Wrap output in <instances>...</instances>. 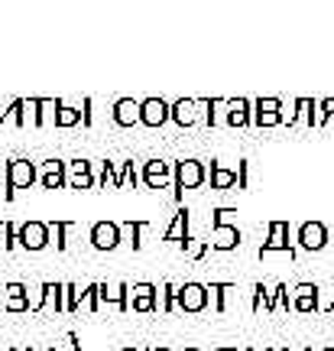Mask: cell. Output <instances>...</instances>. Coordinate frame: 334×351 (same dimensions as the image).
Here are the masks:
<instances>
[{"label": "cell", "mask_w": 334, "mask_h": 351, "mask_svg": "<svg viewBox=\"0 0 334 351\" xmlns=\"http://www.w3.org/2000/svg\"><path fill=\"white\" fill-rule=\"evenodd\" d=\"M26 124L39 127V98H26Z\"/></svg>", "instance_id": "34"}, {"label": "cell", "mask_w": 334, "mask_h": 351, "mask_svg": "<svg viewBox=\"0 0 334 351\" xmlns=\"http://www.w3.org/2000/svg\"><path fill=\"white\" fill-rule=\"evenodd\" d=\"M172 121L179 127H192L198 121V98H179L172 101Z\"/></svg>", "instance_id": "15"}, {"label": "cell", "mask_w": 334, "mask_h": 351, "mask_svg": "<svg viewBox=\"0 0 334 351\" xmlns=\"http://www.w3.org/2000/svg\"><path fill=\"white\" fill-rule=\"evenodd\" d=\"M175 296H179L182 313H201L208 306V287H201V283H182Z\"/></svg>", "instance_id": "12"}, {"label": "cell", "mask_w": 334, "mask_h": 351, "mask_svg": "<svg viewBox=\"0 0 334 351\" xmlns=\"http://www.w3.org/2000/svg\"><path fill=\"white\" fill-rule=\"evenodd\" d=\"M120 351H149V348H136V345H130V348H120Z\"/></svg>", "instance_id": "40"}, {"label": "cell", "mask_w": 334, "mask_h": 351, "mask_svg": "<svg viewBox=\"0 0 334 351\" xmlns=\"http://www.w3.org/2000/svg\"><path fill=\"white\" fill-rule=\"evenodd\" d=\"M179 244H182V254H185V257H192V261H201V257H205V244H201V241H195L192 234H188V238H182Z\"/></svg>", "instance_id": "29"}, {"label": "cell", "mask_w": 334, "mask_h": 351, "mask_svg": "<svg viewBox=\"0 0 334 351\" xmlns=\"http://www.w3.org/2000/svg\"><path fill=\"white\" fill-rule=\"evenodd\" d=\"M172 176H175V163H166V160H146L143 169H140V179H143L146 189H166Z\"/></svg>", "instance_id": "9"}, {"label": "cell", "mask_w": 334, "mask_h": 351, "mask_svg": "<svg viewBox=\"0 0 334 351\" xmlns=\"http://www.w3.org/2000/svg\"><path fill=\"white\" fill-rule=\"evenodd\" d=\"M88 241H91V247L94 251H117L120 244H124V228H120V221H94L91 225V231H88Z\"/></svg>", "instance_id": "2"}, {"label": "cell", "mask_w": 334, "mask_h": 351, "mask_svg": "<svg viewBox=\"0 0 334 351\" xmlns=\"http://www.w3.org/2000/svg\"><path fill=\"white\" fill-rule=\"evenodd\" d=\"M33 309V300H29V287L13 280L3 287V296H0V313H29Z\"/></svg>", "instance_id": "7"}, {"label": "cell", "mask_w": 334, "mask_h": 351, "mask_svg": "<svg viewBox=\"0 0 334 351\" xmlns=\"http://www.w3.org/2000/svg\"><path fill=\"white\" fill-rule=\"evenodd\" d=\"M52 234H55V251H68V231H72V221H49Z\"/></svg>", "instance_id": "28"}, {"label": "cell", "mask_w": 334, "mask_h": 351, "mask_svg": "<svg viewBox=\"0 0 334 351\" xmlns=\"http://www.w3.org/2000/svg\"><path fill=\"white\" fill-rule=\"evenodd\" d=\"M0 192L7 195V163L0 160Z\"/></svg>", "instance_id": "38"}, {"label": "cell", "mask_w": 334, "mask_h": 351, "mask_svg": "<svg viewBox=\"0 0 334 351\" xmlns=\"http://www.w3.org/2000/svg\"><path fill=\"white\" fill-rule=\"evenodd\" d=\"M52 244V225L49 221H23L20 225V247L29 254L46 251Z\"/></svg>", "instance_id": "5"}, {"label": "cell", "mask_w": 334, "mask_h": 351, "mask_svg": "<svg viewBox=\"0 0 334 351\" xmlns=\"http://www.w3.org/2000/svg\"><path fill=\"white\" fill-rule=\"evenodd\" d=\"M46 351H59V345H49V348H46Z\"/></svg>", "instance_id": "42"}, {"label": "cell", "mask_w": 334, "mask_h": 351, "mask_svg": "<svg viewBox=\"0 0 334 351\" xmlns=\"http://www.w3.org/2000/svg\"><path fill=\"white\" fill-rule=\"evenodd\" d=\"M208 293H211V296H214V309L221 313V309H224V296L231 293V287H227V283H211V287H208Z\"/></svg>", "instance_id": "32"}, {"label": "cell", "mask_w": 334, "mask_h": 351, "mask_svg": "<svg viewBox=\"0 0 334 351\" xmlns=\"http://www.w3.org/2000/svg\"><path fill=\"white\" fill-rule=\"evenodd\" d=\"M101 306H114L117 313H130V283H117V287L101 283Z\"/></svg>", "instance_id": "14"}, {"label": "cell", "mask_w": 334, "mask_h": 351, "mask_svg": "<svg viewBox=\"0 0 334 351\" xmlns=\"http://www.w3.org/2000/svg\"><path fill=\"white\" fill-rule=\"evenodd\" d=\"M85 306V289H78L75 283H65V313L72 315Z\"/></svg>", "instance_id": "26"}, {"label": "cell", "mask_w": 334, "mask_h": 351, "mask_svg": "<svg viewBox=\"0 0 334 351\" xmlns=\"http://www.w3.org/2000/svg\"><path fill=\"white\" fill-rule=\"evenodd\" d=\"M279 121V101H257V124H276Z\"/></svg>", "instance_id": "24"}, {"label": "cell", "mask_w": 334, "mask_h": 351, "mask_svg": "<svg viewBox=\"0 0 334 351\" xmlns=\"http://www.w3.org/2000/svg\"><path fill=\"white\" fill-rule=\"evenodd\" d=\"M39 182V166L33 160H26V156H16L7 163V195L3 199L13 202L16 195V189H33Z\"/></svg>", "instance_id": "1"}, {"label": "cell", "mask_w": 334, "mask_h": 351, "mask_svg": "<svg viewBox=\"0 0 334 351\" xmlns=\"http://www.w3.org/2000/svg\"><path fill=\"white\" fill-rule=\"evenodd\" d=\"M91 108H94V101H91V98H81V124H85V127L94 124V114H91Z\"/></svg>", "instance_id": "35"}, {"label": "cell", "mask_w": 334, "mask_h": 351, "mask_svg": "<svg viewBox=\"0 0 334 351\" xmlns=\"http://www.w3.org/2000/svg\"><path fill=\"white\" fill-rule=\"evenodd\" d=\"M240 244V231L234 225H221L214 228V234H211V247H218V251H231Z\"/></svg>", "instance_id": "17"}, {"label": "cell", "mask_w": 334, "mask_h": 351, "mask_svg": "<svg viewBox=\"0 0 334 351\" xmlns=\"http://www.w3.org/2000/svg\"><path fill=\"white\" fill-rule=\"evenodd\" d=\"M120 228H124V234L130 238V247L140 251L143 247V231H149L146 218H127V221H120Z\"/></svg>", "instance_id": "18"}, {"label": "cell", "mask_w": 334, "mask_h": 351, "mask_svg": "<svg viewBox=\"0 0 334 351\" xmlns=\"http://www.w3.org/2000/svg\"><path fill=\"white\" fill-rule=\"evenodd\" d=\"M114 124L117 127H124V130H130V127L140 124V101L136 98H117L114 101Z\"/></svg>", "instance_id": "13"}, {"label": "cell", "mask_w": 334, "mask_h": 351, "mask_svg": "<svg viewBox=\"0 0 334 351\" xmlns=\"http://www.w3.org/2000/svg\"><path fill=\"white\" fill-rule=\"evenodd\" d=\"M149 351H172V348H162V345H156V348H149Z\"/></svg>", "instance_id": "41"}, {"label": "cell", "mask_w": 334, "mask_h": 351, "mask_svg": "<svg viewBox=\"0 0 334 351\" xmlns=\"http://www.w3.org/2000/svg\"><path fill=\"white\" fill-rule=\"evenodd\" d=\"M205 179H208L205 163H198V160H179V163H175V176H172L175 202H182V192H185V189H198Z\"/></svg>", "instance_id": "3"}, {"label": "cell", "mask_w": 334, "mask_h": 351, "mask_svg": "<svg viewBox=\"0 0 334 351\" xmlns=\"http://www.w3.org/2000/svg\"><path fill=\"white\" fill-rule=\"evenodd\" d=\"M185 351H201V348H185Z\"/></svg>", "instance_id": "44"}, {"label": "cell", "mask_w": 334, "mask_h": 351, "mask_svg": "<svg viewBox=\"0 0 334 351\" xmlns=\"http://www.w3.org/2000/svg\"><path fill=\"white\" fill-rule=\"evenodd\" d=\"M98 186V176H94V163L78 156V160H68V189H94Z\"/></svg>", "instance_id": "10"}, {"label": "cell", "mask_w": 334, "mask_h": 351, "mask_svg": "<svg viewBox=\"0 0 334 351\" xmlns=\"http://www.w3.org/2000/svg\"><path fill=\"white\" fill-rule=\"evenodd\" d=\"M296 306L298 309H311V306H315V287H298Z\"/></svg>", "instance_id": "33"}, {"label": "cell", "mask_w": 334, "mask_h": 351, "mask_svg": "<svg viewBox=\"0 0 334 351\" xmlns=\"http://www.w3.org/2000/svg\"><path fill=\"white\" fill-rule=\"evenodd\" d=\"M0 351H16V348H0Z\"/></svg>", "instance_id": "43"}, {"label": "cell", "mask_w": 334, "mask_h": 351, "mask_svg": "<svg viewBox=\"0 0 334 351\" xmlns=\"http://www.w3.org/2000/svg\"><path fill=\"white\" fill-rule=\"evenodd\" d=\"M221 351H231V348H221Z\"/></svg>", "instance_id": "46"}, {"label": "cell", "mask_w": 334, "mask_h": 351, "mask_svg": "<svg viewBox=\"0 0 334 351\" xmlns=\"http://www.w3.org/2000/svg\"><path fill=\"white\" fill-rule=\"evenodd\" d=\"M10 117H13V114H10V104H3V101H0V127L7 124Z\"/></svg>", "instance_id": "37"}, {"label": "cell", "mask_w": 334, "mask_h": 351, "mask_svg": "<svg viewBox=\"0 0 334 351\" xmlns=\"http://www.w3.org/2000/svg\"><path fill=\"white\" fill-rule=\"evenodd\" d=\"M85 309L88 313H98L101 309V283H88L85 287Z\"/></svg>", "instance_id": "30"}, {"label": "cell", "mask_w": 334, "mask_h": 351, "mask_svg": "<svg viewBox=\"0 0 334 351\" xmlns=\"http://www.w3.org/2000/svg\"><path fill=\"white\" fill-rule=\"evenodd\" d=\"M68 345H72V351H81V339L75 332H68Z\"/></svg>", "instance_id": "39"}, {"label": "cell", "mask_w": 334, "mask_h": 351, "mask_svg": "<svg viewBox=\"0 0 334 351\" xmlns=\"http://www.w3.org/2000/svg\"><path fill=\"white\" fill-rule=\"evenodd\" d=\"M172 121V104L162 98H143L140 101V124L149 130H159L162 124Z\"/></svg>", "instance_id": "6"}, {"label": "cell", "mask_w": 334, "mask_h": 351, "mask_svg": "<svg viewBox=\"0 0 334 351\" xmlns=\"http://www.w3.org/2000/svg\"><path fill=\"white\" fill-rule=\"evenodd\" d=\"M0 296H3V287H0Z\"/></svg>", "instance_id": "45"}, {"label": "cell", "mask_w": 334, "mask_h": 351, "mask_svg": "<svg viewBox=\"0 0 334 351\" xmlns=\"http://www.w3.org/2000/svg\"><path fill=\"white\" fill-rule=\"evenodd\" d=\"M182 238H188V208H179L172 225L166 228V234H162V241H182Z\"/></svg>", "instance_id": "21"}, {"label": "cell", "mask_w": 334, "mask_h": 351, "mask_svg": "<svg viewBox=\"0 0 334 351\" xmlns=\"http://www.w3.org/2000/svg\"><path fill=\"white\" fill-rule=\"evenodd\" d=\"M227 108H231V111H227V124H234V127H244L250 121V114H247V101H227Z\"/></svg>", "instance_id": "25"}, {"label": "cell", "mask_w": 334, "mask_h": 351, "mask_svg": "<svg viewBox=\"0 0 334 351\" xmlns=\"http://www.w3.org/2000/svg\"><path fill=\"white\" fill-rule=\"evenodd\" d=\"M39 186L42 189H68V163L59 160V156L46 160L42 169H39Z\"/></svg>", "instance_id": "11"}, {"label": "cell", "mask_w": 334, "mask_h": 351, "mask_svg": "<svg viewBox=\"0 0 334 351\" xmlns=\"http://www.w3.org/2000/svg\"><path fill=\"white\" fill-rule=\"evenodd\" d=\"M266 251H289V228L283 225V221H276L272 225V234H270V244L263 247V254ZM292 254V251H289Z\"/></svg>", "instance_id": "22"}, {"label": "cell", "mask_w": 334, "mask_h": 351, "mask_svg": "<svg viewBox=\"0 0 334 351\" xmlns=\"http://www.w3.org/2000/svg\"><path fill=\"white\" fill-rule=\"evenodd\" d=\"M324 228L322 225H302V231H298V241H302V247H309V251H318V247H324Z\"/></svg>", "instance_id": "19"}, {"label": "cell", "mask_w": 334, "mask_h": 351, "mask_svg": "<svg viewBox=\"0 0 334 351\" xmlns=\"http://www.w3.org/2000/svg\"><path fill=\"white\" fill-rule=\"evenodd\" d=\"M94 176H98V186L107 189V182H111V189H117V176H120V166L111 163V160H98L94 163Z\"/></svg>", "instance_id": "20"}, {"label": "cell", "mask_w": 334, "mask_h": 351, "mask_svg": "<svg viewBox=\"0 0 334 351\" xmlns=\"http://www.w3.org/2000/svg\"><path fill=\"white\" fill-rule=\"evenodd\" d=\"M179 287L175 283H162V289H159V313L162 315H169V313H175L179 309Z\"/></svg>", "instance_id": "23"}, {"label": "cell", "mask_w": 334, "mask_h": 351, "mask_svg": "<svg viewBox=\"0 0 334 351\" xmlns=\"http://www.w3.org/2000/svg\"><path fill=\"white\" fill-rule=\"evenodd\" d=\"M29 313H65V283H39L36 296H33V309Z\"/></svg>", "instance_id": "4"}, {"label": "cell", "mask_w": 334, "mask_h": 351, "mask_svg": "<svg viewBox=\"0 0 334 351\" xmlns=\"http://www.w3.org/2000/svg\"><path fill=\"white\" fill-rule=\"evenodd\" d=\"M81 124V104H68V101L59 98V111H55V127L59 130H68V127Z\"/></svg>", "instance_id": "16"}, {"label": "cell", "mask_w": 334, "mask_h": 351, "mask_svg": "<svg viewBox=\"0 0 334 351\" xmlns=\"http://www.w3.org/2000/svg\"><path fill=\"white\" fill-rule=\"evenodd\" d=\"M130 309L140 315L159 313V287H153V283H133L130 287Z\"/></svg>", "instance_id": "8"}, {"label": "cell", "mask_w": 334, "mask_h": 351, "mask_svg": "<svg viewBox=\"0 0 334 351\" xmlns=\"http://www.w3.org/2000/svg\"><path fill=\"white\" fill-rule=\"evenodd\" d=\"M237 186V176L227 173L224 166H211V189H234Z\"/></svg>", "instance_id": "27"}, {"label": "cell", "mask_w": 334, "mask_h": 351, "mask_svg": "<svg viewBox=\"0 0 334 351\" xmlns=\"http://www.w3.org/2000/svg\"><path fill=\"white\" fill-rule=\"evenodd\" d=\"M231 208H218V212H214V228H221V225H231Z\"/></svg>", "instance_id": "36"}, {"label": "cell", "mask_w": 334, "mask_h": 351, "mask_svg": "<svg viewBox=\"0 0 334 351\" xmlns=\"http://www.w3.org/2000/svg\"><path fill=\"white\" fill-rule=\"evenodd\" d=\"M136 179H140V173H136V166H133V160H127L124 166H120V176H117V189H127L130 182L136 186Z\"/></svg>", "instance_id": "31"}]
</instances>
